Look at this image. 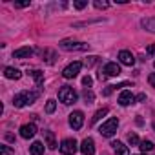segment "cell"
Listing matches in <instances>:
<instances>
[{
  "label": "cell",
  "instance_id": "obj_31",
  "mask_svg": "<svg viewBox=\"0 0 155 155\" xmlns=\"http://www.w3.org/2000/svg\"><path fill=\"white\" fill-rule=\"evenodd\" d=\"M29 6V2H17L15 4V8H28Z\"/></svg>",
  "mask_w": 155,
  "mask_h": 155
},
{
  "label": "cell",
  "instance_id": "obj_26",
  "mask_svg": "<svg viewBox=\"0 0 155 155\" xmlns=\"http://www.w3.org/2000/svg\"><path fill=\"white\" fill-rule=\"evenodd\" d=\"M0 155H13V148L11 146H0Z\"/></svg>",
  "mask_w": 155,
  "mask_h": 155
},
{
  "label": "cell",
  "instance_id": "obj_23",
  "mask_svg": "<svg viewBox=\"0 0 155 155\" xmlns=\"http://www.w3.org/2000/svg\"><path fill=\"white\" fill-rule=\"evenodd\" d=\"M55 108H57V102H55L53 99H49V101L46 102V111H48V113H53Z\"/></svg>",
  "mask_w": 155,
  "mask_h": 155
},
{
  "label": "cell",
  "instance_id": "obj_24",
  "mask_svg": "<svg viewBox=\"0 0 155 155\" xmlns=\"http://www.w3.org/2000/svg\"><path fill=\"white\" fill-rule=\"evenodd\" d=\"M93 4H95V8H97V9H106V8L110 6V2H106V0H95Z\"/></svg>",
  "mask_w": 155,
  "mask_h": 155
},
{
  "label": "cell",
  "instance_id": "obj_7",
  "mask_svg": "<svg viewBox=\"0 0 155 155\" xmlns=\"http://www.w3.org/2000/svg\"><path fill=\"white\" fill-rule=\"evenodd\" d=\"M81 68H82V62H73V64H69V66L64 68L62 77H64V79H75V77L79 75Z\"/></svg>",
  "mask_w": 155,
  "mask_h": 155
},
{
  "label": "cell",
  "instance_id": "obj_28",
  "mask_svg": "<svg viewBox=\"0 0 155 155\" xmlns=\"http://www.w3.org/2000/svg\"><path fill=\"white\" fill-rule=\"evenodd\" d=\"M82 84H84V86H91V84H93V79H91L90 75H86L84 79H82Z\"/></svg>",
  "mask_w": 155,
  "mask_h": 155
},
{
  "label": "cell",
  "instance_id": "obj_34",
  "mask_svg": "<svg viewBox=\"0 0 155 155\" xmlns=\"http://www.w3.org/2000/svg\"><path fill=\"white\" fill-rule=\"evenodd\" d=\"M153 64H155V62H153Z\"/></svg>",
  "mask_w": 155,
  "mask_h": 155
},
{
  "label": "cell",
  "instance_id": "obj_33",
  "mask_svg": "<svg viewBox=\"0 0 155 155\" xmlns=\"http://www.w3.org/2000/svg\"><path fill=\"white\" fill-rule=\"evenodd\" d=\"M153 130H155V122H153Z\"/></svg>",
  "mask_w": 155,
  "mask_h": 155
},
{
  "label": "cell",
  "instance_id": "obj_4",
  "mask_svg": "<svg viewBox=\"0 0 155 155\" xmlns=\"http://www.w3.org/2000/svg\"><path fill=\"white\" fill-rule=\"evenodd\" d=\"M60 48H62L64 51H86V49H90V44L73 42V40H62V42H60Z\"/></svg>",
  "mask_w": 155,
  "mask_h": 155
},
{
  "label": "cell",
  "instance_id": "obj_29",
  "mask_svg": "<svg viewBox=\"0 0 155 155\" xmlns=\"http://www.w3.org/2000/svg\"><path fill=\"white\" fill-rule=\"evenodd\" d=\"M97 58H99V57H90V60H88V58H86V62H84V64H86V66H88V68H90V66H93V64H95V62H97Z\"/></svg>",
  "mask_w": 155,
  "mask_h": 155
},
{
  "label": "cell",
  "instance_id": "obj_18",
  "mask_svg": "<svg viewBox=\"0 0 155 155\" xmlns=\"http://www.w3.org/2000/svg\"><path fill=\"white\" fill-rule=\"evenodd\" d=\"M142 28L144 29H148V31H151V33H155V17H150V18H144L142 22Z\"/></svg>",
  "mask_w": 155,
  "mask_h": 155
},
{
  "label": "cell",
  "instance_id": "obj_9",
  "mask_svg": "<svg viewBox=\"0 0 155 155\" xmlns=\"http://www.w3.org/2000/svg\"><path fill=\"white\" fill-rule=\"evenodd\" d=\"M35 133H37V126H35L33 122H31V124H24V126L20 128V137H22V139H33Z\"/></svg>",
  "mask_w": 155,
  "mask_h": 155
},
{
  "label": "cell",
  "instance_id": "obj_32",
  "mask_svg": "<svg viewBox=\"0 0 155 155\" xmlns=\"http://www.w3.org/2000/svg\"><path fill=\"white\" fill-rule=\"evenodd\" d=\"M135 101L142 102V101H146V95H144V93H140V95H137V97H135Z\"/></svg>",
  "mask_w": 155,
  "mask_h": 155
},
{
  "label": "cell",
  "instance_id": "obj_6",
  "mask_svg": "<svg viewBox=\"0 0 155 155\" xmlns=\"http://www.w3.org/2000/svg\"><path fill=\"white\" fill-rule=\"evenodd\" d=\"M120 75V66L117 62H108L104 66V69L101 71V79H106V77H119Z\"/></svg>",
  "mask_w": 155,
  "mask_h": 155
},
{
  "label": "cell",
  "instance_id": "obj_21",
  "mask_svg": "<svg viewBox=\"0 0 155 155\" xmlns=\"http://www.w3.org/2000/svg\"><path fill=\"white\" fill-rule=\"evenodd\" d=\"M104 115H108V110H106V108L99 110V111H97V113H95V115L91 117V122H93V124H95V122H99V120H101V119H102Z\"/></svg>",
  "mask_w": 155,
  "mask_h": 155
},
{
  "label": "cell",
  "instance_id": "obj_19",
  "mask_svg": "<svg viewBox=\"0 0 155 155\" xmlns=\"http://www.w3.org/2000/svg\"><path fill=\"white\" fill-rule=\"evenodd\" d=\"M31 77L35 79L37 86H38V88H42V84H44V73H42V71H38V69H33V71H31Z\"/></svg>",
  "mask_w": 155,
  "mask_h": 155
},
{
  "label": "cell",
  "instance_id": "obj_2",
  "mask_svg": "<svg viewBox=\"0 0 155 155\" xmlns=\"http://www.w3.org/2000/svg\"><path fill=\"white\" fill-rule=\"evenodd\" d=\"M77 91L71 88V86H62L60 90H58V101L62 102V104H73V102H77Z\"/></svg>",
  "mask_w": 155,
  "mask_h": 155
},
{
  "label": "cell",
  "instance_id": "obj_20",
  "mask_svg": "<svg viewBox=\"0 0 155 155\" xmlns=\"http://www.w3.org/2000/svg\"><path fill=\"white\" fill-rule=\"evenodd\" d=\"M82 99L86 101V104H91V102L95 101V95H93L91 90H84V91H82Z\"/></svg>",
  "mask_w": 155,
  "mask_h": 155
},
{
  "label": "cell",
  "instance_id": "obj_5",
  "mask_svg": "<svg viewBox=\"0 0 155 155\" xmlns=\"http://www.w3.org/2000/svg\"><path fill=\"white\" fill-rule=\"evenodd\" d=\"M58 150H60V153H64V155H73L77 150H79V146H77V140H75V139H64V140L60 142Z\"/></svg>",
  "mask_w": 155,
  "mask_h": 155
},
{
  "label": "cell",
  "instance_id": "obj_13",
  "mask_svg": "<svg viewBox=\"0 0 155 155\" xmlns=\"http://www.w3.org/2000/svg\"><path fill=\"white\" fill-rule=\"evenodd\" d=\"M4 75H6V79H11V81H18L20 77H22L20 69H17V68H6Z\"/></svg>",
  "mask_w": 155,
  "mask_h": 155
},
{
  "label": "cell",
  "instance_id": "obj_14",
  "mask_svg": "<svg viewBox=\"0 0 155 155\" xmlns=\"http://www.w3.org/2000/svg\"><path fill=\"white\" fill-rule=\"evenodd\" d=\"M31 53H33V49H31L29 46H26V48H18V49H15V51H13V57H15V58H28Z\"/></svg>",
  "mask_w": 155,
  "mask_h": 155
},
{
  "label": "cell",
  "instance_id": "obj_11",
  "mask_svg": "<svg viewBox=\"0 0 155 155\" xmlns=\"http://www.w3.org/2000/svg\"><path fill=\"white\" fill-rule=\"evenodd\" d=\"M119 60H120V64H124V66H133V64H135V57L131 55V51H126V49H122V51L119 53Z\"/></svg>",
  "mask_w": 155,
  "mask_h": 155
},
{
  "label": "cell",
  "instance_id": "obj_17",
  "mask_svg": "<svg viewBox=\"0 0 155 155\" xmlns=\"http://www.w3.org/2000/svg\"><path fill=\"white\" fill-rule=\"evenodd\" d=\"M29 153H31V155H42V153H44V144L38 142V140L33 142V144L29 146Z\"/></svg>",
  "mask_w": 155,
  "mask_h": 155
},
{
  "label": "cell",
  "instance_id": "obj_1",
  "mask_svg": "<svg viewBox=\"0 0 155 155\" xmlns=\"http://www.w3.org/2000/svg\"><path fill=\"white\" fill-rule=\"evenodd\" d=\"M37 97H38V93H35V91H22V93L15 95L13 106H15V108H24V106H28V104H33V102L37 101Z\"/></svg>",
  "mask_w": 155,
  "mask_h": 155
},
{
  "label": "cell",
  "instance_id": "obj_30",
  "mask_svg": "<svg viewBox=\"0 0 155 155\" xmlns=\"http://www.w3.org/2000/svg\"><path fill=\"white\" fill-rule=\"evenodd\" d=\"M148 81H150V84H151V86L155 88V73H151V75L148 77Z\"/></svg>",
  "mask_w": 155,
  "mask_h": 155
},
{
  "label": "cell",
  "instance_id": "obj_27",
  "mask_svg": "<svg viewBox=\"0 0 155 155\" xmlns=\"http://www.w3.org/2000/svg\"><path fill=\"white\" fill-rule=\"evenodd\" d=\"M73 6H75L77 9H84V8L88 6V2H86V0H77V2H75Z\"/></svg>",
  "mask_w": 155,
  "mask_h": 155
},
{
  "label": "cell",
  "instance_id": "obj_22",
  "mask_svg": "<svg viewBox=\"0 0 155 155\" xmlns=\"http://www.w3.org/2000/svg\"><path fill=\"white\" fill-rule=\"evenodd\" d=\"M153 148H155V144L151 140H140V150L142 151H151Z\"/></svg>",
  "mask_w": 155,
  "mask_h": 155
},
{
  "label": "cell",
  "instance_id": "obj_25",
  "mask_svg": "<svg viewBox=\"0 0 155 155\" xmlns=\"http://www.w3.org/2000/svg\"><path fill=\"white\" fill-rule=\"evenodd\" d=\"M128 142H130L131 146H135V144H140V140H139L137 133H130V135H128Z\"/></svg>",
  "mask_w": 155,
  "mask_h": 155
},
{
  "label": "cell",
  "instance_id": "obj_10",
  "mask_svg": "<svg viewBox=\"0 0 155 155\" xmlns=\"http://www.w3.org/2000/svg\"><path fill=\"white\" fill-rule=\"evenodd\" d=\"M81 151L84 153V155H93L95 153V142H93V139H84L82 140V144H81Z\"/></svg>",
  "mask_w": 155,
  "mask_h": 155
},
{
  "label": "cell",
  "instance_id": "obj_3",
  "mask_svg": "<svg viewBox=\"0 0 155 155\" xmlns=\"http://www.w3.org/2000/svg\"><path fill=\"white\" fill-rule=\"evenodd\" d=\"M117 128H119V120L115 119V117H111V119H108L102 126H101V135L102 137H113L115 135V131H117Z\"/></svg>",
  "mask_w": 155,
  "mask_h": 155
},
{
  "label": "cell",
  "instance_id": "obj_16",
  "mask_svg": "<svg viewBox=\"0 0 155 155\" xmlns=\"http://www.w3.org/2000/svg\"><path fill=\"white\" fill-rule=\"evenodd\" d=\"M44 139H46V146L49 150H55L57 148V140H55V133L53 131H44Z\"/></svg>",
  "mask_w": 155,
  "mask_h": 155
},
{
  "label": "cell",
  "instance_id": "obj_15",
  "mask_svg": "<svg viewBox=\"0 0 155 155\" xmlns=\"http://www.w3.org/2000/svg\"><path fill=\"white\" fill-rule=\"evenodd\" d=\"M111 146H113V150H115V153H117V155H130L128 146H124L120 140H113V142H111Z\"/></svg>",
  "mask_w": 155,
  "mask_h": 155
},
{
  "label": "cell",
  "instance_id": "obj_12",
  "mask_svg": "<svg viewBox=\"0 0 155 155\" xmlns=\"http://www.w3.org/2000/svg\"><path fill=\"white\" fill-rule=\"evenodd\" d=\"M133 102H135V97H133L131 91L124 90V91L119 95V104H120V106H130V104H133Z\"/></svg>",
  "mask_w": 155,
  "mask_h": 155
},
{
  "label": "cell",
  "instance_id": "obj_8",
  "mask_svg": "<svg viewBox=\"0 0 155 155\" xmlns=\"http://www.w3.org/2000/svg\"><path fill=\"white\" fill-rule=\"evenodd\" d=\"M82 124H84V113L82 111H73L69 115V126L73 130H81Z\"/></svg>",
  "mask_w": 155,
  "mask_h": 155
}]
</instances>
